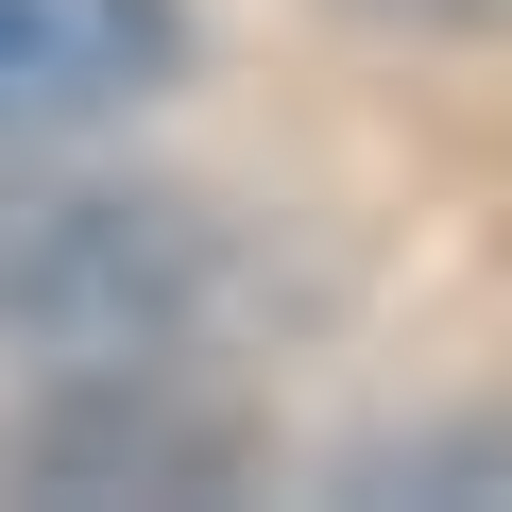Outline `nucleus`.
I'll return each mask as SVG.
<instances>
[{
  "label": "nucleus",
  "mask_w": 512,
  "mask_h": 512,
  "mask_svg": "<svg viewBox=\"0 0 512 512\" xmlns=\"http://www.w3.org/2000/svg\"><path fill=\"white\" fill-rule=\"evenodd\" d=\"M222 308V222L171 188H86V171H0V342L18 359H137L205 342Z\"/></svg>",
  "instance_id": "nucleus-1"
},
{
  "label": "nucleus",
  "mask_w": 512,
  "mask_h": 512,
  "mask_svg": "<svg viewBox=\"0 0 512 512\" xmlns=\"http://www.w3.org/2000/svg\"><path fill=\"white\" fill-rule=\"evenodd\" d=\"M256 478V427L188 376V342H137V359H52L35 410H0V495H239Z\"/></svg>",
  "instance_id": "nucleus-2"
},
{
  "label": "nucleus",
  "mask_w": 512,
  "mask_h": 512,
  "mask_svg": "<svg viewBox=\"0 0 512 512\" xmlns=\"http://www.w3.org/2000/svg\"><path fill=\"white\" fill-rule=\"evenodd\" d=\"M188 86V0H0V154L103 137Z\"/></svg>",
  "instance_id": "nucleus-3"
},
{
  "label": "nucleus",
  "mask_w": 512,
  "mask_h": 512,
  "mask_svg": "<svg viewBox=\"0 0 512 512\" xmlns=\"http://www.w3.org/2000/svg\"><path fill=\"white\" fill-rule=\"evenodd\" d=\"M359 35H512V0H342Z\"/></svg>",
  "instance_id": "nucleus-5"
},
{
  "label": "nucleus",
  "mask_w": 512,
  "mask_h": 512,
  "mask_svg": "<svg viewBox=\"0 0 512 512\" xmlns=\"http://www.w3.org/2000/svg\"><path fill=\"white\" fill-rule=\"evenodd\" d=\"M342 495H427V512H512V410L478 427H393L342 461Z\"/></svg>",
  "instance_id": "nucleus-4"
}]
</instances>
